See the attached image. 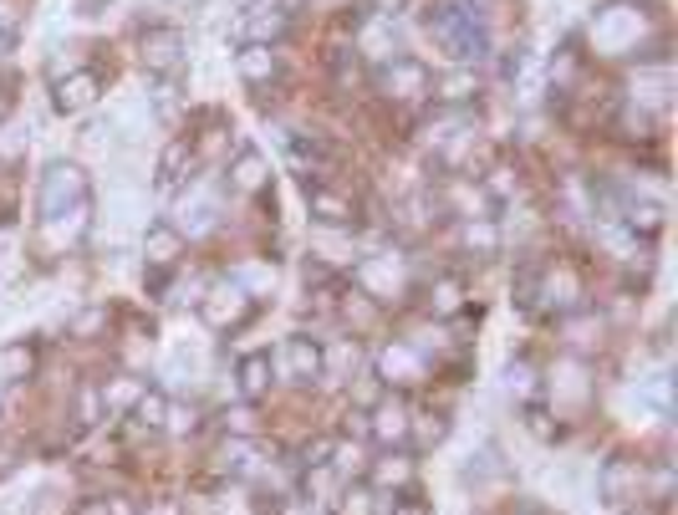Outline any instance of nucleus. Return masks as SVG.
Masks as SVG:
<instances>
[{"label":"nucleus","instance_id":"f257e3e1","mask_svg":"<svg viewBox=\"0 0 678 515\" xmlns=\"http://www.w3.org/2000/svg\"><path fill=\"white\" fill-rule=\"evenodd\" d=\"M424 26H429L434 47L444 51V56H454L460 67L490 56V26H485L480 5H469V0H444V5H434Z\"/></svg>","mask_w":678,"mask_h":515},{"label":"nucleus","instance_id":"f03ea898","mask_svg":"<svg viewBox=\"0 0 678 515\" xmlns=\"http://www.w3.org/2000/svg\"><path fill=\"white\" fill-rule=\"evenodd\" d=\"M77 204H87L83 164H66V159L47 164V174L36 179V215H41V225L56 219V215H66V210H77Z\"/></svg>","mask_w":678,"mask_h":515},{"label":"nucleus","instance_id":"7ed1b4c3","mask_svg":"<svg viewBox=\"0 0 678 515\" xmlns=\"http://www.w3.org/2000/svg\"><path fill=\"white\" fill-rule=\"evenodd\" d=\"M378 92L388 102H398V108H418V102L434 98V72L418 62V56H388L378 67Z\"/></svg>","mask_w":678,"mask_h":515},{"label":"nucleus","instance_id":"20e7f679","mask_svg":"<svg viewBox=\"0 0 678 515\" xmlns=\"http://www.w3.org/2000/svg\"><path fill=\"white\" fill-rule=\"evenodd\" d=\"M138 56H143V72H153V77H179V67L189 62V41L179 26H149L138 41Z\"/></svg>","mask_w":678,"mask_h":515},{"label":"nucleus","instance_id":"39448f33","mask_svg":"<svg viewBox=\"0 0 678 515\" xmlns=\"http://www.w3.org/2000/svg\"><path fill=\"white\" fill-rule=\"evenodd\" d=\"M638 36H643V16L632 11V5H613V11H602L592 21V41L597 51H607V56H632L638 51Z\"/></svg>","mask_w":678,"mask_h":515},{"label":"nucleus","instance_id":"423d86ee","mask_svg":"<svg viewBox=\"0 0 678 515\" xmlns=\"http://www.w3.org/2000/svg\"><path fill=\"white\" fill-rule=\"evenodd\" d=\"M215 225H219V189L210 179H189V189H184V200H179V225H174V230L199 240V235H210Z\"/></svg>","mask_w":678,"mask_h":515},{"label":"nucleus","instance_id":"0eeeda50","mask_svg":"<svg viewBox=\"0 0 678 515\" xmlns=\"http://www.w3.org/2000/svg\"><path fill=\"white\" fill-rule=\"evenodd\" d=\"M291 26V11H286L281 0H250L240 21H235V36L240 41H255V47H276Z\"/></svg>","mask_w":678,"mask_h":515},{"label":"nucleus","instance_id":"6e6552de","mask_svg":"<svg viewBox=\"0 0 678 515\" xmlns=\"http://www.w3.org/2000/svg\"><path fill=\"white\" fill-rule=\"evenodd\" d=\"M271 367H276L286 382H316L327 373V352H322V342H312V337H286Z\"/></svg>","mask_w":678,"mask_h":515},{"label":"nucleus","instance_id":"1a4fd4ad","mask_svg":"<svg viewBox=\"0 0 678 515\" xmlns=\"http://www.w3.org/2000/svg\"><path fill=\"white\" fill-rule=\"evenodd\" d=\"M199 316H204L215 332H230V327H240V322L250 316V297L235 281H219V286H210V291H204V301H199Z\"/></svg>","mask_w":678,"mask_h":515},{"label":"nucleus","instance_id":"9d476101","mask_svg":"<svg viewBox=\"0 0 678 515\" xmlns=\"http://www.w3.org/2000/svg\"><path fill=\"white\" fill-rule=\"evenodd\" d=\"M424 373H429V357H424L414 342H393V348L378 352V378L398 382V388H414V382H424Z\"/></svg>","mask_w":678,"mask_h":515},{"label":"nucleus","instance_id":"9b49d317","mask_svg":"<svg viewBox=\"0 0 678 515\" xmlns=\"http://www.w3.org/2000/svg\"><path fill=\"white\" fill-rule=\"evenodd\" d=\"M643 465H632V460H613V465L602 469V500L617 505V511H628L643 500Z\"/></svg>","mask_w":678,"mask_h":515},{"label":"nucleus","instance_id":"f8f14e48","mask_svg":"<svg viewBox=\"0 0 678 515\" xmlns=\"http://www.w3.org/2000/svg\"><path fill=\"white\" fill-rule=\"evenodd\" d=\"M306 210H312L316 225H327V230H342L357 219V204L342 194V189H331V184H306Z\"/></svg>","mask_w":678,"mask_h":515},{"label":"nucleus","instance_id":"ddd939ff","mask_svg":"<svg viewBox=\"0 0 678 515\" xmlns=\"http://www.w3.org/2000/svg\"><path fill=\"white\" fill-rule=\"evenodd\" d=\"M409 403L403 399H382L373 414H367V434L378 439V444H409Z\"/></svg>","mask_w":678,"mask_h":515},{"label":"nucleus","instance_id":"4468645a","mask_svg":"<svg viewBox=\"0 0 678 515\" xmlns=\"http://www.w3.org/2000/svg\"><path fill=\"white\" fill-rule=\"evenodd\" d=\"M56 113H87L92 102H98L102 83H98V72H66V77H56Z\"/></svg>","mask_w":678,"mask_h":515},{"label":"nucleus","instance_id":"2eb2a0df","mask_svg":"<svg viewBox=\"0 0 678 515\" xmlns=\"http://www.w3.org/2000/svg\"><path fill=\"white\" fill-rule=\"evenodd\" d=\"M352 41H357V51H363L367 62H378V67H382L388 56H398V51H393V16H367Z\"/></svg>","mask_w":678,"mask_h":515},{"label":"nucleus","instance_id":"dca6fc26","mask_svg":"<svg viewBox=\"0 0 678 515\" xmlns=\"http://www.w3.org/2000/svg\"><path fill=\"white\" fill-rule=\"evenodd\" d=\"M143 255H149V266H159V271H168V266H179V255H184V235L174 230V225H149L143 230Z\"/></svg>","mask_w":678,"mask_h":515},{"label":"nucleus","instance_id":"f3484780","mask_svg":"<svg viewBox=\"0 0 678 515\" xmlns=\"http://www.w3.org/2000/svg\"><path fill=\"white\" fill-rule=\"evenodd\" d=\"M235 72H240L250 87H261V83H271V77L281 72V56H276V47H255V41H246V47L235 51Z\"/></svg>","mask_w":678,"mask_h":515},{"label":"nucleus","instance_id":"a211bd4d","mask_svg":"<svg viewBox=\"0 0 678 515\" xmlns=\"http://www.w3.org/2000/svg\"><path fill=\"white\" fill-rule=\"evenodd\" d=\"M271 378H276L271 357H265V352H250L246 363H240V373H235V388H240V399H265V393H271Z\"/></svg>","mask_w":678,"mask_h":515},{"label":"nucleus","instance_id":"6ab92c4d","mask_svg":"<svg viewBox=\"0 0 678 515\" xmlns=\"http://www.w3.org/2000/svg\"><path fill=\"white\" fill-rule=\"evenodd\" d=\"M357 281H363V291L388 301L393 291H403V271H398L388 255H378V261H363V266H357Z\"/></svg>","mask_w":678,"mask_h":515},{"label":"nucleus","instance_id":"aec40b11","mask_svg":"<svg viewBox=\"0 0 678 515\" xmlns=\"http://www.w3.org/2000/svg\"><path fill=\"white\" fill-rule=\"evenodd\" d=\"M265 179H271V168H265V159L255 149H240L230 159V189H240V194H255V189H265Z\"/></svg>","mask_w":678,"mask_h":515},{"label":"nucleus","instance_id":"412c9836","mask_svg":"<svg viewBox=\"0 0 678 515\" xmlns=\"http://www.w3.org/2000/svg\"><path fill=\"white\" fill-rule=\"evenodd\" d=\"M189 168H194V143H189V138H174L164 149V159H159V189H179Z\"/></svg>","mask_w":678,"mask_h":515},{"label":"nucleus","instance_id":"4be33fe9","mask_svg":"<svg viewBox=\"0 0 678 515\" xmlns=\"http://www.w3.org/2000/svg\"><path fill=\"white\" fill-rule=\"evenodd\" d=\"M230 281L246 291V297H271L276 291V266L271 261H240V266L230 271Z\"/></svg>","mask_w":678,"mask_h":515},{"label":"nucleus","instance_id":"5701e85b","mask_svg":"<svg viewBox=\"0 0 678 515\" xmlns=\"http://www.w3.org/2000/svg\"><path fill=\"white\" fill-rule=\"evenodd\" d=\"M36 373V352L26 342H11V348H0V388L5 382H26Z\"/></svg>","mask_w":678,"mask_h":515},{"label":"nucleus","instance_id":"b1692460","mask_svg":"<svg viewBox=\"0 0 678 515\" xmlns=\"http://www.w3.org/2000/svg\"><path fill=\"white\" fill-rule=\"evenodd\" d=\"M475 92H480L475 72H449V77H439V83H434V98L449 102V108H464V102H475Z\"/></svg>","mask_w":678,"mask_h":515},{"label":"nucleus","instance_id":"393cba45","mask_svg":"<svg viewBox=\"0 0 678 515\" xmlns=\"http://www.w3.org/2000/svg\"><path fill=\"white\" fill-rule=\"evenodd\" d=\"M219 469L225 475H255L261 469V449L250 444V439H230V444L219 449Z\"/></svg>","mask_w":678,"mask_h":515},{"label":"nucleus","instance_id":"a878e982","mask_svg":"<svg viewBox=\"0 0 678 515\" xmlns=\"http://www.w3.org/2000/svg\"><path fill=\"white\" fill-rule=\"evenodd\" d=\"M98 399L108 403V409H117V414H128L133 403L143 399V382L123 373V378H108V382H102V393H98Z\"/></svg>","mask_w":678,"mask_h":515},{"label":"nucleus","instance_id":"bb28decb","mask_svg":"<svg viewBox=\"0 0 678 515\" xmlns=\"http://www.w3.org/2000/svg\"><path fill=\"white\" fill-rule=\"evenodd\" d=\"M373 480L378 485H409L414 480V460H409V454H382L378 469H373Z\"/></svg>","mask_w":678,"mask_h":515},{"label":"nucleus","instance_id":"cd10ccee","mask_svg":"<svg viewBox=\"0 0 678 515\" xmlns=\"http://www.w3.org/2000/svg\"><path fill=\"white\" fill-rule=\"evenodd\" d=\"M460 240L469 250H480V255H490V250L500 246V230L490 225V219H464V230H460Z\"/></svg>","mask_w":678,"mask_h":515},{"label":"nucleus","instance_id":"c85d7f7f","mask_svg":"<svg viewBox=\"0 0 678 515\" xmlns=\"http://www.w3.org/2000/svg\"><path fill=\"white\" fill-rule=\"evenodd\" d=\"M429 306H434L439 316H454V312L464 306V286L454 281V276H444V281H439V286L429 291Z\"/></svg>","mask_w":678,"mask_h":515},{"label":"nucleus","instance_id":"c756f323","mask_svg":"<svg viewBox=\"0 0 678 515\" xmlns=\"http://www.w3.org/2000/svg\"><path fill=\"white\" fill-rule=\"evenodd\" d=\"M444 434H449L444 414H418V418H409V439H418L424 449H429V444H439Z\"/></svg>","mask_w":678,"mask_h":515},{"label":"nucleus","instance_id":"7c9ffc66","mask_svg":"<svg viewBox=\"0 0 678 515\" xmlns=\"http://www.w3.org/2000/svg\"><path fill=\"white\" fill-rule=\"evenodd\" d=\"M164 409H168V393H149V388H143V399L133 403V414L143 418L149 429H164Z\"/></svg>","mask_w":678,"mask_h":515},{"label":"nucleus","instance_id":"2f4dec72","mask_svg":"<svg viewBox=\"0 0 678 515\" xmlns=\"http://www.w3.org/2000/svg\"><path fill=\"white\" fill-rule=\"evenodd\" d=\"M342 515H378V505H373V490H367V485H352V490H342Z\"/></svg>","mask_w":678,"mask_h":515},{"label":"nucleus","instance_id":"473e14b6","mask_svg":"<svg viewBox=\"0 0 678 515\" xmlns=\"http://www.w3.org/2000/svg\"><path fill=\"white\" fill-rule=\"evenodd\" d=\"M367 291H357V297H348V306H342V316H348L352 327H373V322H378V312H373V306H367Z\"/></svg>","mask_w":678,"mask_h":515},{"label":"nucleus","instance_id":"72a5a7b5","mask_svg":"<svg viewBox=\"0 0 678 515\" xmlns=\"http://www.w3.org/2000/svg\"><path fill=\"white\" fill-rule=\"evenodd\" d=\"M194 409H184V403H174V399H168V409H164V429L168 434H189V429H194Z\"/></svg>","mask_w":678,"mask_h":515},{"label":"nucleus","instance_id":"f704fd0d","mask_svg":"<svg viewBox=\"0 0 678 515\" xmlns=\"http://www.w3.org/2000/svg\"><path fill=\"white\" fill-rule=\"evenodd\" d=\"M530 378H536V373H530L526 363H520V367H505V382H511V393H530V388H536Z\"/></svg>","mask_w":678,"mask_h":515},{"label":"nucleus","instance_id":"c9c22d12","mask_svg":"<svg viewBox=\"0 0 678 515\" xmlns=\"http://www.w3.org/2000/svg\"><path fill=\"white\" fill-rule=\"evenodd\" d=\"M530 434H536V439H556V424H551L547 409H530Z\"/></svg>","mask_w":678,"mask_h":515},{"label":"nucleus","instance_id":"e433bc0d","mask_svg":"<svg viewBox=\"0 0 678 515\" xmlns=\"http://www.w3.org/2000/svg\"><path fill=\"white\" fill-rule=\"evenodd\" d=\"M102 322H108V312H102V306H92V312H83V316H77V327H72V332H77V337H87V332H98Z\"/></svg>","mask_w":678,"mask_h":515},{"label":"nucleus","instance_id":"4c0bfd02","mask_svg":"<svg viewBox=\"0 0 678 515\" xmlns=\"http://www.w3.org/2000/svg\"><path fill=\"white\" fill-rule=\"evenodd\" d=\"M643 393H648V399H653V403H658L663 414H668V378H653V382H648V388H643Z\"/></svg>","mask_w":678,"mask_h":515},{"label":"nucleus","instance_id":"58836bf2","mask_svg":"<svg viewBox=\"0 0 678 515\" xmlns=\"http://www.w3.org/2000/svg\"><path fill=\"white\" fill-rule=\"evenodd\" d=\"M490 194H495V200L511 194V168H495V174H490Z\"/></svg>","mask_w":678,"mask_h":515},{"label":"nucleus","instance_id":"ea45409f","mask_svg":"<svg viewBox=\"0 0 678 515\" xmlns=\"http://www.w3.org/2000/svg\"><path fill=\"white\" fill-rule=\"evenodd\" d=\"M230 429L235 434H250V429H255V414H250V409H240V414L230 418Z\"/></svg>","mask_w":678,"mask_h":515},{"label":"nucleus","instance_id":"a19ab883","mask_svg":"<svg viewBox=\"0 0 678 515\" xmlns=\"http://www.w3.org/2000/svg\"><path fill=\"white\" fill-rule=\"evenodd\" d=\"M393 515H429V511H424V505H418V500H409V505H398Z\"/></svg>","mask_w":678,"mask_h":515},{"label":"nucleus","instance_id":"79ce46f5","mask_svg":"<svg viewBox=\"0 0 678 515\" xmlns=\"http://www.w3.org/2000/svg\"><path fill=\"white\" fill-rule=\"evenodd\" d=\"M77 515H108V505H83Z\"/></svg>","mask_w":678,"mask_h":515},{"label":"nucleus","instance_id":"37998d69","mask_svg":"<svg viewBox=\"0 0 678 515\" xmlns=\"http://www.w3.org/2000/svg\"><path fill=\"white\" fill-rule=\"evenodd\" d=\"M281 5H286V11H297V5H306V0H281Z\"/></svg>","mask_w":678,"mask_h":515}]
</instances>
